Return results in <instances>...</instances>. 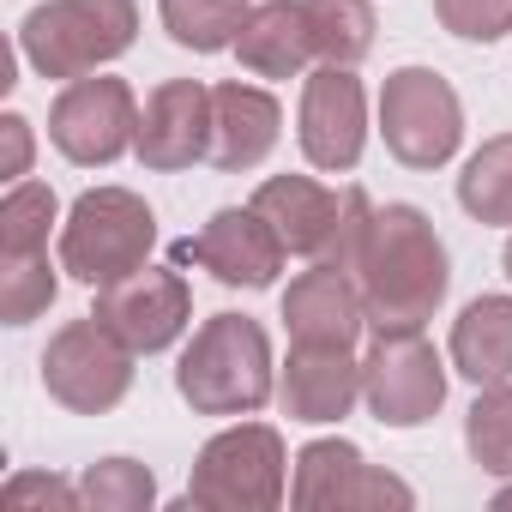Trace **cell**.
Returning a JSON list of instances; mask_svg holds the SVG:
<instances>
[{
	"instance_id": "4dcf8cb0",
	"label": "cell",
	"mask_w": 512,
	"mask_h": 512,
	"mask_svg": "<svg viewBox=\"0 0 512 512\" xmlns=\"http://www.w3.org/2000/svg\"><path fill=\"white\" fill-rule=\"evenodd\" d=\"M494 512H512V482H506V488L494 494Z\"/></svg>"
},
{
	"instance_id": "277c9868",
	"label": "cell",
	"mask_w": 512,
	"mask_h": 512,
	"mask_svg": "<svg viewBox=\"0 0 512 512\" xmlns=\"http://www.w3.org/2000/svg\"><path fill=\"white\" fill-rule=\"evenodd\" d=\"M139 37V7L133 0H43L19 25V55L43 79H85L109 61H121Z\"/></svg>"
},
{
	"instance_id": "4fadbf2b",
	"label": "cell",
	"mask_w": 512,
	"mask_h": 512,
	"mask_svg": "<svg viewBox=\"0 0 512 512\" xmlns=\"http://www.w3.org/2000/svg\"><path fill=\"white\" fill-rule=\"evenodd\" d=\"M181 260L205 266L229 290H272L284 260H290V247L253 205H223V211H211V223L199 235L181 241Z\"/></svg>"
},
{
	"instance_id": "3957f363",
	"label": "cell",
	"mask_w": 512,
	"mask_h": 512,
	"mask_svg": "<svg viewBox=\"0 0 512 512\" xmlns=\"http://www.w3.org/2000/svg\"><path fill=\"white\" fill-rule=\"evenodd\" d=\"M253 211L284 235L290 253L344 266L356 278L362 241L374 229V199L362 187H326L314 175H272V181H260V193H253Z\"/></svg>"
},
{
	"instance_id": "8fae6325",
	"label": "cell",
	"mask_w": 512,
	"mask_h": 512,
	"mask_svg": "<svg viewBox=\"0 0 512 512\" xmlns=\"http://www.w3.org/2000/svg\"><path fill=\"white\" fill-rule=\"evenodd\" d=\"M290 500L302 512H374V506H416L410 482H398L392 470L368 464L362 446L350 440H308L296 452V476H290Z\"/></svg>"
},
{
	"instance_id": "1f68e13d",
	"label": "cell",
	"mask_w": 512,
	"mask_h": 512,
	"mask_svg": "<svg viewBox=\"0 0 512 512\" xmlns=\"http://www.w3.org/2000/svg\"><path fill=\"white\" fill-rule=\"evenodd\" d=\"M500 266H506V278H512V241H506V260H500Z\"/></svg>"
},
{
	"instance_id": "d6986e66",
	"label": "cell",
	"mask_w": 512,
	"mask_h": 512,
	"mask_svg": "<svg viewBox=\"0 0 512 512\" xmlns=\"http://www.w3.org/2000/svg\"><path fill=\"white\" fill-rule=\"evenodd\" d=\"M235 61L253 79H302L308 61H320L302 0H260V7L247 13L241 37H235Z\"/></svg>"
},
{
	"instance_id": "6da1fadb",
	"label": "cell",
	"mask_w": 512,
	"mask_h": 512,
	"mask_svg": "<svg viewBox=\"0 0 512 512\" xmlns=\"http://www.w3.org/2000/svg\"><path fill=\"white\" fill-rule=\"evenodd\" d=\"M356 290H362L374 332H422L440 314L452 290V260H446V241L434 235L428 211L374 205V229L356 260Z\"/></svg>"
},
{
	"instance_id": "44dd1931",
	"label": "cell",
	"mask_w": 512,
	"mask_h": 512,
	"mask_svg": "<svg viewBox=\"0 0 512 512\" xmlns=\"http://www.w3.org/2000/svg\"><path fill=\"white\" fill-rule=\"evenodd\" d=\"M247 0H157V19L169 31L175 49H193V55H223L235 49L241 25H247Z\"/></svg>"
},
{
	"instance_id": "cb8c5ba5",
	"label": "cell",
	"mask_w": 512,
	"mask_h": 512,
	"mask_svg": "<svg viewBox=\"0 0 512 512\" xmlns=\"http://www.w3.org/2000/svg\"><path fill=\"white\" fill-rule=\"evenodd\" d=\"M464 446L488 476L512 482V380L476 386V404L464 410Z\"/></svg>"
},
{
	"instance_id": "5bb4252c",
	"label": "cell",
	"mask_w": 512,
	"mask_h": 512,
	"mask_svg": "<svg viewBox=\"0 0 512 512\" xmlns=\"http://www.w3.org/2000/svg\"><path fill=\"white\" fill-rule=\"evenodd\" d=\"M133 356H157L169 350L187 326H193V290L181 272H163V266H139L133 278L97 290V308H91Z\"/></svg>"
},
{
	"instance_id": "f546056e",
	"label": "cell",
	"mask_w": 512,
	"mask_h": 512,
	"mask_svg": "<svg viewBox=\"0 0 512 512\" xmlns=\"http://www.w3.org/2000/svg\"><path fill=\"white\" fill-rule=\"evenodd\" d=\"M0 145H7V157H0V175H7V181H25V175H31V151H37L31 121H25V115H0Z\"/></svg>"
},
{
	"instance_id": "ba28073f",
	"label": "cell",
	"mask_w": 512,
	"mask_h": 512,
	"mask_svg": "<svg viewBox=\"0 0 512 512\" xmlns=\"http://www.w3.org/2000/svg\"><path fill=\"white\" fill-rule=\"evenodd\" d=\"M43 386L73 416H109L133 392V350L97 320H67L43 350Z\"/></svg>"
},
{
	"instance_id": "e0dca14e",
	"label": "cell",
	"mask_w": 512,
	"mask_h": 512,
	"mask_svg": "<svg viewBox=\"0 0 512 512\" xmlns=\"http://www.w3.org/2000/svg\"><path fill=\"white\" fill-rule=\"evenodd\" d=\"M284 326H290V344H332V350H350L368 326V308H362V290L344 266H326L314 260L290 290H284Z\"/></svg>"
},
{
	"instance_id": "7c38bea8",
	"label": "cell",
	"mask_w": 512,
	"mask_h": 512,
	"mask_svg": "<svg viewBox=\"0 0 512 512\" xmlns=\"http://www.w3.org/2000/svg\"><path fill=\"white\" fill-rule=\"evenodd\" d=\"M302 157L326 175H350L368 145V91L356 67H314L302 79V115H296Z\"/></svg>"
},
{
	"instance_id": "4316f807",
	"label": "cell",
	"mask_w": 512,
	"mask_h": 512,
	"mask_svg": "<svg viewBox=\"0 0 512 512\" xmlns=\"http://www.w3.org/2000/svg\"><path fill=\"white\" fill-rule=\"evenodd\" d=\"M79 494L91 512H145L157 500V476L139 458H97V464H85Z\"/></svg>"
},
{
	"instance_id": "30bf717a",
	"label": "cell",
	"mask_w": 512,
	"mask_h": 512,
	"mask_svg": "<svg viewBox=\"0 0 512 512\" xmlns=\"http://www.w3.org/2000/svg\"><path fill=\"white\" fill-rule=\"evenodd\" d=\"M362 404L380 428H422L446 404V362L422 332H374L362 356Z\"/></svg>"
},
{
	"instance_id": "484cf974",
	"label": "cell",
	"mask_w": 512,
	"mask_h": 512,
	"mask_svg": "<svg viewBox=\"0 0 512 512\" xmlns=\"http://www.w3.org/2000/svg\"><path fill=\"white\" fill-rule=\"evenodd\" d=\"M61 217V199L49 181H13L7 199H0V253H43L49 229Z\"/></svg>"
},
{
	"instance_id": "f1b7e54d",
	"label": "cell",
	"mask_w": 512,
	"mask_h": 512,
	"mask_svg": "<svg viewBox=\"0 0 512 512\" xmlns=\"http://www.w3.org/2000/svg\"><path fill=\"white\" fill-rule=\"evenodd\" d=\"M7 500L13 512H25V506H61V512H73V506H85V494H79V482H67V476H49V470H19L13 482H7Z\"/></svg>"
},
{
	"instance_id": "5b68a950",
	"label": "cell",
	"mask_w": 512,
	"mask_h": 512,
	"mask_svg": "<svg viewBox=\"0 0 512 512\" xmlns=\"http://www.w3.org/2000/svg\"><path fill=\"white\" fill-rule=\"evenodd\" d=\"M151 247H157L151 205L127 187H91L73 199L61 223V272L79 278L85 290H109L151 260Z\"/></svg>"
},
{
	"instance_id": "ffe728a7",
	"label": "cell",
	"mask_w": 512,
	"mask_h": 512,
	"mask_svg": "<svg viewBox=\"0 0 512 512\" xmlns=\"http://www.w3.org/2000/svg\"><path fill=\"white\" fill-rule=\"evenodd\" d=\"M452 368L470 386H500L512 380V296H476L452 320Z\"/></svg>"
},
{
	"instance_id": "7a4b0ae2",
	"label": "cell",
	"mask_w": 512,
	"mask_h": 512,
	"mask_svg": "<svg viewBox=\"0 0 512 512\" xmlns=\"http://www.w3.org/2000/svg\"><path fill=\"white\" fill-rule=\"evenodd\" d=\"M175 392H181V404H193V416H253V410H266L272 392H278L266 326L247 320V314H211L193 332V344L181 350Z\"/></svg>"
},
{
	"instance_id": "9a60e30c",
	"label": "cell",
	"mask_w": 512,
	"mask_h": 512,
	"mask_svg": "<svg viewBox=\"0 0 512 512\" xmlns=\"http://www.w3.org/2000/svg\"><path fill=\"white\" fill-rule=\"evenodd\" d=\"M133 151L157 175H175V169H193L199 157H211V85L163 79L139 109V145Z\"/></svg>"
},
{
	"instance_id": "d4e9b609",
	"label": "cell",
	"mask_w": 512,
	"mask_h": 512,
	"mask_svg": "<svg viewBox=\"0 0 512 512\" xmlns=\"http://www.w3.org/2000/svg\"><path fill=\"white\" fill-rule=\"evenodd\" d=\"M61 296V278L43 253H0V320L7 326H31L37 314H49Z\"/></svg>"
},
{
	"instance_id": "8992f818",
	"label": "cell",
	"mask_w": 512,
	"mask_h": 512,
	"mask_svg": "<svg viewBox=\"0 0 512 512\" xmlns=\"http://www.w3.org/2000/svg\"><path fill=\"white\" fill-rule=\"evenodd\" d=\"M290 452L272 422H235L211 434L187 476V506L205 512H272L284 500Z\"/></svg>"
},
{
	"instance_id": "83f0119b",
	"label": "cell",
	"mask_w": 512,
	"mask_h": 512,
	"mask_svg": "<svg viewBox=\"0 0 512 512\" xmlns=\"http://www.w3.org/2000/svg\"><path fill=\"white\" fill-rule=\"evenodd\" d=\"M434 19L458 43H500L512 31V0H434Z\"/></svg>"
},
{
	"instance_id": "9c48e42d",
	"label": "cell",
	"mask_w": 512,
	"mask_h": 512,
	"mask_svg": "<svg viewBox=\"0 0 512 512\" xmlns=\"http://www.w3.org/2000/svg\"><path fill=\"white\" fill-rule=\"evenodd\" d=\"M49 139L67 163L79 169H109L139 145V103L127 91V79L109 73H85L73 85H61V97L49 103Z\"/></svg>"
},
{
	"instance_id": "52a82bcc",
	"label": "cell",
	"mask_w": 512,
	"mask_h": 512,
	"mask_svg": "<svg viewBox=\"0 0 512 512\" xmlns=\"http://www.w3.org/2000/svg\"><path fill=\"white\" fill-rule=\"evenodd\" d=\"M380 133L404 169H446L464 145V103L434 67H398L380 85Z\"/></svg>"
},
{
	"instance_id": "7402d4cb",
	"label": "cell",
	"mask_w": 512,
	"mask_h": 512,
	"mask_svg": "<svg viewBox=\"0 0 512 512\" xmlns=\"http://www.w3.org/2000/svg\"><path fill=\"white\" fill-rule=\"evenodd\" d=\"M302 13H308L314 55H320L326 67H356V61H368L374 31H380L368 0H302Z\"/></svg>"
},
{
	"instance_id": "2e32d148",
	"label": "cell",
	"mask_w": 512,
	"mask_h": 512,
	"mask_svg": "<svg viewBox=\"0 0 512 512\" xmlns=\"http://www.w3.org/2000/svg\"><path fill=\"white\" fill-rule=\"evenodd\" d=\"M278 404L290 422H344L362 404V362L332 344H296L278 374Z\"/></svg>"
},
{
	"instance_id": "ac0fdd59",
	"label": "cell",
	"mask_w": 512,
	"mask_h": 512,
	"mask_svg": "<svg viewBox=\"0 0 512 512\" xmlns=\"http://www.w3.org/2000/svg\"><path fill=\"white\" fill-rule=\"evenodd\" d=\"M278 133H284V109L272 91L241 85V79L211 85V157L205 163H217L229 175L260 169L278 151Z\"/></svg>"
},
{
	"instance_id": "603a6c76",
	"label": "cell",
	"mask_w": 512,
	"mask_h": 512,
	"mask_svg": "<svg viewBox=\"0 0 512 512\" xmlns=\"http://www.w3.org/2000/svg\"><path fill=\"white\" fill-rule=\"evenodd\" d=\"M458 205L476 223L512 229V133H500V139H488V145L470 151V163L458 175Z\"/></svg>"
}]
</instances>
